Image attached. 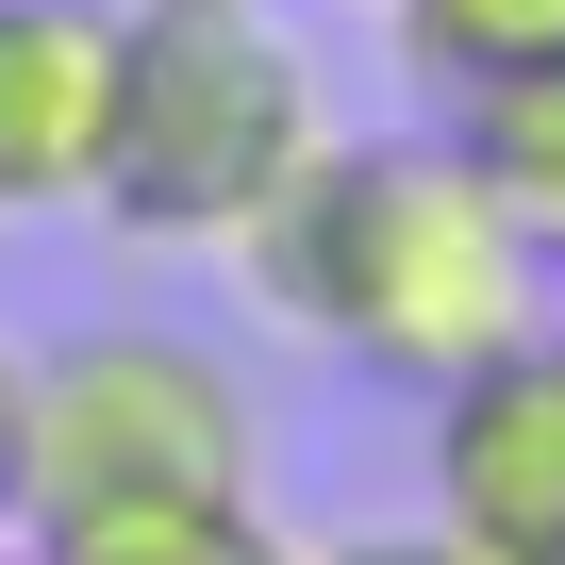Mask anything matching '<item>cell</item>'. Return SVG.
Wrapping results in <instances>:
<instances>
[{
    "instance_id": "obj_1",
    "label": "cell",
    "mask_w": 565,
    "mask_h": 565,
    "mask_svg": "<svg viewBox=\"0 0 565 565\" xmlns=\"http://www.w3.org/2000/svg\"><path fill=\"white\" fill-rule=\"evenodd\" d=\"M249 317H282L300 350H333L350 383H466L482 350H515L532 317H565L548 249L482 200V167L449 134H333L233 249Z\"/></svg>"
},
{
    "instance_id": "obj_2",
    "label": "cell",
    "mask_w": 565,
    "mask_h": 565,
    "mask_svg": "<svg viewBox=\"0 0 565 565\" xmlns=\"http://www.w3.org/2000/svg\"><path fill=\"white\" fill-rule=\"evenodd\" d=\"M317 150V67L266 0H117V150L84 200L117 249H233Z\"/></svg>"
},
{
    "instance_id": "obj_3",
    "label": "cell",
    "mask_w": 565,
    "mask_h": 565,
    "mask_svg": "<svg viewBox=\"0 0 565 565\" xmlns=\"http://www.w3.org/2000/svg\"><path fill=\"white\" fill-rule=\"evenodd\" d=\"M117 499H266V399L233 350L167 317H100L34 350V449H18V532L34 515H117Z\"/></svg>"
},
{
    "instance_id": "obj_4",
    "label": "cell",
    "mask_w": 565,
    "mask_h": 565,
    "mask_svg": "<svg viewBox=\"0 0 565 565\" xmlns=\"http://www.w3.org/2000/svg\"><path fill=\"white\" fill-rule=\"evenodd\" d=\"M416 482L433 532L466 548H565V317H532L515 350L416 399Z\"/></svg>"
},
{
    "instance_id": "obj_5",
    "label": "cell",
    "mask_w": 565,
    "mask_h": 565,
    "mask_svg": "<svg viewBox=\"0 0 565 565\" xmlns=\"http://www.w3.org/2000/svg\"><path fill=\"white\" fill-rule=\"evenodd\" d=\"M117 150V0H0V216H84Z\"/></svg>"
},
{
    "instance_id": "obj_6",
    "label": "cell",
    "mask_w": 565,
    "mask_h": 565,
    "mask_svg": "<svg viewBox=\"0 0 565 565\" xmlns=\"http://www.w3.org/2000/svg\"><path fill=\"white\" fill-rule=\"evenodd\" d=\"M34 565H300L266 499H117V515H34Z\"/></svg>"
},
{
    "instance_id": "obj_7",
    "label": "cell",
    "mask_w": 565,
    "mask_h": 565,
    "mask_svg": "<svg viewBox=\"0 0 565 565\" xmlns=\"http://www.w3.org/2000/svg\"><path fill=\"white\" fill-rule=\"evenodd\" d=\"M383 34H399V84L433 117H466L482 84L565 67V0H383Z\"/></svg>"
},
{
    "instance_id": "obj_8",
    "label": "cell",
    "mask_w": 565,
    "mask_h": 565,
    "mask_svg": "<svg viewBox=\"0 0 565 565\" xmlns=\"http://www.w3.org/2000/svg\"><path fill=\"white\" fill-rule=\"evenodd\" d=\"M449 150L482 167V200L548 249V282H565V67H532V84H482L466 117H449Z\"/></svg>"
},
{
    "instance_id": "obj_9",
    "label": "cell",
    "mask_w": 565,
    "mask_h": 565,
    "mask_svg": "<svg viewBox=\"0 0 565 565\" xmlns=\"http://www.w3.org/2000/svg\"><path fill=\"white\" fill-rule=\"evenodd\" d=\"M300 565H466V548H449L433 515H399V532H317Z\"/></svg>"
},
{
    "instance_id": "obj_10",
    "label": "cell",
    "mask_w": 565,
    "mask_h": 565,
    "mask_svg": "<svg viewBox=\"0 0 565 565\" xmlns=\"http://www.w3.org/2000/svg\"><path fill=\"white\" fill-rule=\"evenodd\" d=\"M18 449H34V350L0 333V532H18Z\"/></svg>"
},
{
    "instance_id": "obj_11",
    "label": "cell",
    "mask_w": 565,
    "mask_h": 565,
    "mask_svg": "<svg viewBox=\"0 0 565 565\" xmlns=\"http://www.w3.org/2000/svg\"><path fill=\"white\" fill-rule=\"evenodd\" d=\"M449 548H466V532H449ZM466 565H565V548H466Z\"/></svg>"
},
{
    "instance_id": "obj_12",
    "label": "cell",
    "mask_w": 565,
    "mask_h": 565,
    "mask_svg": "<svg viewBox=\"0 0 565 565\" xmlns=\"http://www.w3.org/2000/svg\"><path fill=\"white\" fill-rule=\"evenodd\" d=\"M0 548H18V532H0Z\"/></svg>"
}]
</instances>
